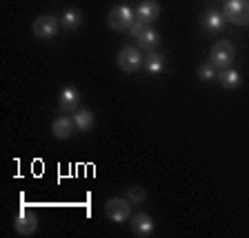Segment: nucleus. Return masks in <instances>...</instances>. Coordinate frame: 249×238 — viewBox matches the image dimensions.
<instances>
[{"label":"nucleus","instance_id":"f257e3e1","mask_svg":"<svg viewBox=\"0 0 249 238\" xmlns=\"http://www.w3.org/2000/svg\"><path fill=\"white\" fill-rule=\"evenodd\" d=\"M116 62H118V67L123 69V72L136 73V72H140V69H142V65H145V56H142V49H140V47L127 45V47H123V49H120Z\"/></svg>","mask_w":249,"mask_h":238},{"label":"nucleus","instance_id":"f03ea898","mask_svg":"<svg viewBox=\"0 0 249 238\" xmlns=\"http://www.w3.org/2000/svg\"><path fill=\"white\" fill-rule=\"evenodd\" d=\"M223 16H225V20H229L231 25L247 27L249 25V0H225Z\"/></svg>","mask_w":249,"mask_h":238},{"label":"nucleus","instance_id":"7ed1b4c3","mask_svg":"<svg viewBox=\"0 0 249 238\" xmlns=\"http://www.w3.org/2000/svg\"><path fill=\"white\" fill-rule=\"evenodd\" d=\"M136 20V9H131L129 5H118L109 11L107 25L114 31H127L129 25Z\"/></svg>","mask_w":249,"mask_h":238},{"label":"nucleus","instance_id":"20e7f679","mask_svg":"<svg viewBox=\"0 0 249 238\" xmlns=\"http://www.w3.org/2000/svg\"><path fill=\"white\" fill-rule=\"evenodd\" d=\"M233 58H236V47H233L229 40H218L216 45L212 47V54H209V60L213 62L216 69L231 67Z\"/></svg>","mask_w":249,"mask_h":238},{"label":"nucleus","instance_id":"39448f33","mask_svg":"<svg viewBox=\"0 0 249 238\" xmlns=\"http://www.w3.org/2000/svg\"><path fill=\"white\" fill-rule=\"evenodd\" d=\"M105 216L114 223H127L131 218V201L129 198H111L105 202Z\"/></svg>","mask_w":249,"mask_h":238},{"label":"nucleus","instance_id":"423d86ee","mask_svg":"<svg viewBox=\"0 0 249 238\" xmlns=\"http://www.w3.org/2000/svg\"><path fill=\"white\" fill-rule=\"evenodd\" d=\"M31 29H34V36H38L40 40H49V38H53L58 34L60 20L53 18V16H38L34 25H31Z\"/></svg>","mask_w":249,"mask_h":238},{"label":"nucleus","instance_id":"0eeeda50","mask_svg":"<svg viewBox=\"0 0 249 238\" xmlns=\"http://www.w3.org/2000/svg\"><path fill=\"white\" fill-rule=\"evenodd\" d=\"M16 232L20 236H31V234L38 229V216L31 209L20 207V212L16 214Z\"/></svg>","mask_w":249,"mask_h":238},{"label":"nucleus","instance_id":"6e6552de","mask_svg":"<svg viewBox=\"0 0 249 238\" xmlns=\"http://www.w3.org/2000/svg\"><path fill=\"white\" fill-rule=\"evenodd\" d=\"M78 105H80V92L76 87H71V85L62 87L60 96H58V109L65 111V114H71V111L78 109Z\"/></svg>","mask_w":249,"mask_h":238},{"label":"nucleus","instance_id":"1a4fd4ad","mask_svg":"<svg viewBox=\"0 0 249 238\" xmlns=\"http://www.w3.org/2000/svg\"><path fill=\"white\" fill-rule=\"evenodd\" d=\"M131 232L136 234L138 238H147L154 234V220H151L149 214L138 212L131 216Z\"/></svg>","mask_w":249,"mask_h":238},{"label":"nucleus","instance_id":"9d476101","mask_svg":"<svg viewBox=\"0 0 249 238\" xmlns=\"http://www.w3.org/2000/svg\"><path fill=\"white\" fill-rule=\"evenodd\" d=\"M158 16H160V5L156 0H142L136 7V18H140L145 25H151L154 20H158Z\"/></svg>","mask_w":249,"mask_h":238},{"label":"nucleus","instance_id":"9b49d317","mask_svg":"<svg viewBox=\"0 0 249 238\" xmlns=\"http://www.w3.org/2000/svg\"><path fill=\"white\" fill-rule=\"evenodd\" d=\"M223 27H225L223 11L209 9L202 14V29L207 31V34H218V31H223Z\"/></svg>","mask_w":249,"mask_h":238},{"label":"nucleus","instance_id":"f8f14e48","mask_svg":"<svg viewBox=\"0 0 249 238\" xmlns=\"http://www.w3.org/2000/svg\"><path fill=\"white\" fill-rule=\"evenodd\" d=\"M73 131H78V129H76L73 118H69V116H60V118H56L53 120V125H52V134L56 136V138H60V140L71 138Z\"/></svg>","mask_w":249,"mask_h":238},{"label":"nucleus","instance_id":"ddd939ff","mask_svg":"<svg viewBox=\"0 0 249 238\" xmlns=\"http://www.w3.org/2000/svg\"><path fill=\"white\" fill-rule=\"evenodd\" d=\"M136 40H138V47L142 49V52H156V47H158V42H160V34H158L156 27L147 25L145 31H142Z\"/></svg>","mask_w":249,"mask_h":238},{"label":"nucleus","instance_id":"4468645a","mask_svg":"<svg viewBox=\"0 0 249 238\" xmlns=\"http://www.w3.org/2000/svg\"><path fill=\"white\" fill-rule=\"evenodd\" d=\"M218 83L223 85L225 89H238L240 87V73L236 72L233 67H225L218 69Z\"/></svg>","mask_w":249,"mask_h":238},{"label":"nucleus","instance_id":"2eb2a0df","mask_svg":"<svg viewBox=\"0 0 249 238\" xmlns=\"http://www.w3.org/2000/svg\"><path fill=\"white\" fill-rule=\"evenodd\" d=\"M145 69L151 76H158V73L165 72V56L158 52H149L145 58Z\"/></svg>","mask_w":249,"mask_h":238},{"label":"nucleus","instance_id":"dca6fc26","mask_svg":"<svg viewBox=\"0 0 249 238\" xmlns=\"http://www.w3.org/2000/svg\"><path fill=\"white\" fill-rule=\"evenodd\" d=\"M93 114L89 109H76L73 111V123H76V129L78 131H89L93 127Z\"/></svg>","mask_w":249,"mask_h":238},{"label":"nucleus","instance_id":"f3484780","mask_svg":"<svg viewBox=\"0 0 249 238\" xmlns=\"http://www.w3.org/2000/svg\"><path fill=\"white\" fill-rule=\"evenodd\" d=\"M80 22H83V11L80 9H67L62 11L60 16V27H65V29H76V27H80Z\"/></svg>","mask_w":249,"mask_h":238},{"label":"nucleus","instance_id":"a211bd4d","mask_svg":"<svg viewBox=\"0 0 249 238\" xmlns=\"http://www.w3.org/2000/svg\"><path fill=\"white\" fill-rule=\"evenodd\" d=\"M196 73H198V78H200V80H213V78L218 76V69L213 67L212 60H207V62H202V65H198Z\"/></svg>","mask_w":249,"mask_h":238},{"label":"nucleus","instance_id":"6ab92c4d","mask_svg":"<svg viewBox=\"0 0 249 238\" xmlns=\"http://www.w3.org/2000/svg\"><path fill=\"white\" fill-rule=\"evenodd\" d=\"M127 198H129L131 202H142V201H147L145 187H138V185L129 187V189H127Z\"/></svg>","mask_w":249,"mask_h":238},{"label":"nucleus","instance_id":"aec40b11","mask_svg":"<svg viewBox=\"0 0 249 238\" xmlns=\"http://www.w3.org/2000/svg\"><path fill=\"white\" fill-rule=\"evenodd\" d=\"M145 27H147L145 22L140 20V18H136V20H134V22H131V25H129V29H127V31H129V36L138 38L140 34H142V31H145Z\"/></svg>","mask_w":249,"mask_h":238}]
</instances>
